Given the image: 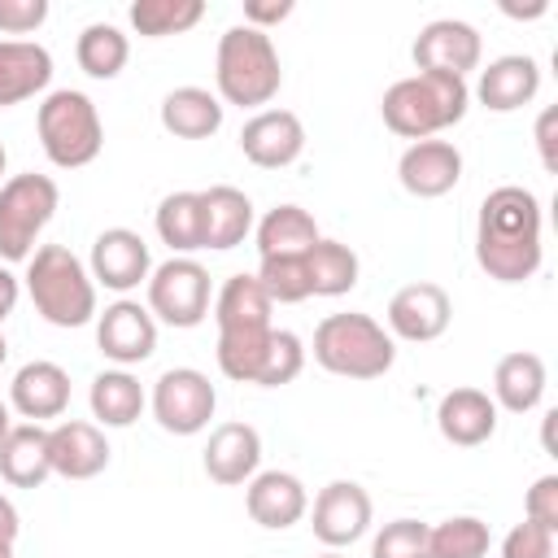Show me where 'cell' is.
Returning a JSON list of instances; mask_svg holds the SVG:
<instances>
[{"label": "cell", "mask_w": 558, "mask_h": 558, "mask_svg": "<svg viewBox=\"0 0 558 558\" xmlns=\"http://www.w3.org/2000/svg\"><path fill=\"white\" fill-rule=\"evenodd\" d=\"M148 314L166 327H201L209 314V270L192 257H170L148 275Z\"/></svg>", "instance_id": "ba28073f"}, {"label": "cell", "mask_w": 558, "mask_h": 558, "mask_svg": "<svg viewBox=\"0 0 558 558\" xmlns=\"http://www.w3.org/2000/svg\"><path fill=\"white\" fill-rule=\"evenodd\" d=\"M523 514L549 532H558V475H541L527 497H523Z\"/></svg>", "instance_id": "60d3db41"}, {"label": "cell", "mask_w": 558, "mask_h": 558, "mask_svg": "<svg viewBox=\"0 0 558 558\" xmlns=\"http://www.w3.org/2000/svg\"><path fill=\"white\" fill-rule=\"evenodd\" d=\"M305 366V344L296 331H270V353H266V366H262V388H279V384H292Z\"/></svg>", "instance_id": "f35d334b"}, {"label": "cell", "mask_w": 558, "mask_h": 558, "mask_svg": "<svg viewBox=\"0 0 558 558\" xmlns=\"http://www.w3.org/2000/svg\"><path fill=\"white\" fill-rule=\"evenodd\" d=\"M48 22V0H0V31L31 35Z\"/></svg>", "instance_id": "b9f144b4"}, {"label": "cell", "mask_w": 558, "mask_h": 558, "mask_svg": "<svg viewBox=\"0 0 558 558\" xmlns=\"http://www.w3.org/2000/svg\"><path fill=\"white\" fill-rule=\"evenodd\" d=\"M4 357H9V344H4V336H0V366H4Z\"/></svg>", "instance_id": "c3c4849f"}, {"label": "cell", "mask_w": 558, "mask_h": 558, "mask_svg": "<svg viewBox=\"0 0 558 558\" xmlns=\"http://www.w3.org/2000/svg\"><path fill=\"white\" fill-rule=\"evenodd\" d=\"M466 105H471V87L466 78L458 74H410V78H397L384 100H379V113H384V126L401 140H432L436 131H449L466 118Z\"/></svg>", "instance_id": "7a4b0ae2"}, {"label": "cell", "mask_w": 558, "mask_h": 558, "mask_svg": "<svg viewBox=\"0 0 558 558\" xmlns=\"http://www.w3.org/2000/svg\"><path fill=\"white\" fill-rule=\"evenodd\" d=\"M257 283H262L266 296L279 301V305H296V301L314 296V292H310L305 257H262V266H257Z\"/></svg>", "instance_id": "8d00e7d4"}, {"label": "cell", "mask_w": 558, "mask_h": 558, "mask_svg": "<svg viewBox=\"0 0 558 558\" xmlns=\"http://www.w3.org/2000/svg\"><path fill=\"white\" fill-rule=\"evenodd\" d=\"M536 92H541V65L527 52H510V57L488 61L480 70V83H475V100L493 113H514L527 100H536Z\"/></svg>", "instance_id": "ac0fdd59"}, {"label": "cell", "mask_w": 558, "mask_h": 558, "mask_svg": "<svg viewBox=\"0 0 558 558\" xmlns=\"http://www.w3.org/2000/svg\"><path fill=\"white\" fill-rule=\"evenodd\" d=\"M201 218H205V248H235L253 231V201L231 183H214L201 192Z\"/></svg>", "instance_id": "d4e9b609"}, {"label": "cell", "mask_w": 558, "mask_h": 558, "mask_svg": "<svg viewBox=\"0 0 558 558\" xmlns=\"http://www.w3.org/2000/svg\"><path fill=\"white\" fill-rule=\"evenodd\" d=\"M262 466V436L253 423H218L205 445V475L214 484H244Z\"/></svg>", "instance_id": "ffe728a7"}, {"label": "cell", "mask_w": 558, "mask_h": 558, "mask_svg": "<svg viewBox=\"0 0 558 558\" xmlns=\"http://www.w3.org/2000/svg\"><path fill=\"white\" fill-rule=\"evenodd\" d=\"M310 527L327 549H344V545L362 541L371 527V493L353 480H331L314 497V523Z\"/></svg>", "instance_id": "5bb4252c"}, {"label": "cell", "mask_w": 558, "mask_h": 558, "mask_svg": "<svg viewBox=\"0 0 558 558\" xmlns=\"http://www.w3.org/2000/svg\"><path fill=\"white\" fill-rule=\"evenodd\" d=\"M240 153L262 170H283L305 153V126L292 109H257L240 126Z\"/></svg>", "instance_id": "9a60e30c"}, {"label": "cell", "mask_w": 558, "mask_h": 558, "mask_svg": "<svg viewBox=\"0 0 558 558\" xmlns=\"http://www.w3.org/2000/svg\"><path fill=\"white\" fill-rule=\"evenodd\" d=\"M153 227L161 235V244H170L174 257H187L196 248H205V218H201V192H170L161 196Z\"/></svg>", "instance_id": "4dcf8cb0"}, {"label": "cell", "mask_w": 558, "mask_h": 558, "mask_svg": "<svg viewBox=\"0 0 558 558\" xmlns=\"http://www.w3.org/2000/svg\"><path fill=\"white\" fill-rule=\"evenodd\" d=\"M161 126L174 140H209L222 126V100L205 87H174L161 100Z\"/></svg>", "instance_id": "4316f807"}, {"label": "cell", "mask_w": 558, "mask_h": 558, "mask_svg": "<svg viewBox=\"0 0 558 558\" xmlns=\"http://www.w3.org/2000/svg\"><path fill=\"white\" fill-rule=\"evenodd\" d=\"M475 262L497 283H523L541 270V201L527 187L501 183L484 196L475 222Z\"/></svg>", "instance_id": "6da1fadb"}, {"label": "cell", "mask_w": 558, "mask_h": 558, "mask_svg": "<svg viewBox=\"0 0 558 558\" xmlns=\"http://www.w3.org/2000/svg\"><path fill=\"white\" fill-rule=\"evenodd\" d=\"M48 475H52L48 427H39V423H13V432L0 445V480L9 488H39Z\"/></svg>", "instance_id": "cb8c5ba5"}, {"label": "cell", "mask_w": 558, "mask_h": 558, "mask_svg": "<svg viewBox=\"0 0 558 558\" xmlns=\"http://www.w3.org/2000/svg\"><path fill=\"white\" fill-rule=\"evenodd\" d=\"M318 244V222L301 205H275L257 222V253L262 257H305Z\"/></svg>", "instance_id": "83f0119b"}, {"label": "cell", "mask_w": 558, "mask_h": 558, "mask_svg": "<svg viewBox=\"0 0 558 558\" xmlns=\"http://www.w3.org/2000/svg\"><path fill=\"white\" fill-rule=\"evenodd\" d=\"M541 397H545V362L527 349L506 353L493 371V405L510 414H527L541 405Z\"/></svg>", "instance_id": "484cf974"}, {"label": "cell", "mask_w": 558, "mask_h": 558, "mask_svg": "<svg viewBox=\"0 0 558 558\" xmlns=\"http://www.w3.org/2000/svg\"><path fill=\"white\" fill-rule=\"evenodd\" d=\"M13 432V418H9V401H0V445H4V436Z\"/></svg>", "instance_id": "7dc6e473"}, {"label": "cell", "mask_w": 558, "mask_h": 558, "mask_svg": "<svg viewBox=\"0 0 558 558\" xmlns=\"http://www.w3.org/2000/svg\"><path fill=\"white\" fill-rule=\"evenodd\" d=\"M488 545V523L475 514H453L432 527V558H484Z\"/></svg>", "instance_id": "d590c367"}, {"label": "cell", "mask_w": 558, "mask_h": 558, "mask_svg": "<svg viewBox=\"0 0 558 558\" xmlns=\"http://www.w3.org/2000/svg\"><path fill=\"white\" fill-rule=\"evenodd\" d=\"M92 283L109 288V292H131L140 283H148L153 275V257L140 231L131 227H109L92 240V262H87Z\"/></svg>", "instance_id": "7c38bea8"}, {"label": "cell", "mask_w": 558, "mask_h": 558, "mask_svg": "<svg viewBox=\"0 0 558 558\" xmlns=\"http://www.w3.org/2000/svg\"><path fill=\"white\" fill-rule=\"evenodd\" d=\"M288 13H292V0H248V4H244V26L266 31V26L283 22Z\"/></svg>", "instance_id": "7bdbcfd3"}, {"label": "cell", "mask_w": 558, "mask_h": 558, "mask_svg": "<svg viewBox=\"0 0 558 558\" xmlns=\"http://www.w3.org/2000/svg\"><path fill=\"white\" fill-rule=\"evenodd\" d=\"M26 292L44 323L83 327L96 318V283L65 244H44L26 262Z\"/></svg>", "instance_id": "277c9868"}, {"label": "cell", "mask_w": 558, "mask_h": 558, "mask_svg": "<svg viewBox=\"0 0 558 558\" xmlns=\"http://www.w3.org/2000/svg\"><path fill=\"white\" fill-rule=\"evenodd\" d=\"M275 327H248V331H218V371L235 384H257L266 353H270Z\"/></svg>", "instance_id": "836d02e7"}, {"label": "cell", "mask_w": 558, "mask_h": 558, "mask_svg": "<svg viewBox=\"0 0 558 558\" xmlns=\"http://www.w3.org/2000/svg\"><path fill=\"white\" fill-rule=\"evenodd\" d=\"M126 17L144 39H166V35L192 31L205 17V4L201 0H135Z\"/></svg>", "instance_id": "e575fe53"}, {"label": "cell", "mask_w": 558, "mask_h": 558, "mask_svg": "<svg viewBox=\"0 0 558 558\" xmlns=\"http://www.w3.org/2000/svg\"><path fill=\"white\" fill-rule=\"evenodd\" d=\"M17 296H22V283H17V275H13V270L0 262V323H4V318L17 310Z\"/></svg>", "instance_id": "f6af8a7d"}, {"label": "cell", "mask_w": 558, "mask_h": 558, "mask_svg": "<svg viewBox=\"0 0 558 558\" xmlns=\"http://www.w3.org/2000/svg\"><path fill=\"white\" fill-rule=\"evenodd\" d=\"M449 318H453L449 292L440 283H427V279L397 288L388 301V336L405 340V344H427V340L445 336Z\"/></svg>", "instance_id": "8fae6325"}, {"label": "cell", "mask_w": 558, "mask_h": 558, "mask_svg": "<svg viewBox=\"0 0 558 558\" xmlns=\"http://www.w3.org/2000/svg\"><path fill=\"white\" fill-rule=\"evenodd\" d=\"M554 122H558V113L554 109H545L541 113V122H536V144H541V161H545V170H554L558 161H554Z\"/></svg>", "instance_id": "ee69618b"}, {"label": "cell", "mask_w": 558, "mask_h": 558, "mask_svg": "<svg viewBox=\"0 0 558 558\" xmlns=\"http://www.w3.org/2000/svg\"><path fill=\"white\" fill-rule=\"evenodd\" d=\"M314 362L340 379H379L397 362V340L371 314H327L314 327Z\"/></svg>", "instance_id": "5b68a950"}, {"label": "cell", "mask_w": 558, "mask_h": 558, "mask_svg": "<svg viewBox=\"0 0 558 558\" xmlns=\"http://www.w3.org/2000/svg\"><path fill=\"white\" fill-rule=\"evenodd\" d=\"M371 558H432V527L418 519H392L375 532Z\"/></svg>", "instance_id": "74e56055"}, {"label": "cell", "mask_w": 558, "mask_h": 558, "mask_svg": "<svg viewBox=\"0 0 558 558\" xmlns=\"http://www.w3.org/2000/svg\"><path fill=\"white\" fill-rule=\"evenodd\" d=\"M17 527H22L17 506H13V501L0 493V541H4V545H13V541H17Z\"/></svg>", "instance_id": "bcb514c9"}, {"label": "cell", "mask_w": 558, "mask_h": 558, "mask_svg": "<svg viewBox=\"0 0 558 558\" xmlns=\"http://www.w3.org/2000/svg\"><path fill=\"white\" fill-rule=\"evenodd\" d=\"M57 183L48 174H13L0 183V262H31L39 231L57 214Z\"/></svg>", "instance_id": "52a82bcc"}, {"label": "cell", "mask_w": 558, "mask_h": 558, "mask_svg": "<svg viewBox=\"0 0 558 558\" xmlns=\"http://www.w3.org/2000/svg\"><path fill=\"white\" fill-rule=\"evenodd\" d=\"M305 270H310V292L314 296H344L357 288V253L340 240H323L305 253Z\"/></svg>", "instance_id": "1f68e13d"}, {"label": "cell", "mask_w": 558, "mask_h": 558, "mask_svg": "<svg viewBox=\"0 0 558 558\" xmlns=\"http://www.w3.org/2000/svg\"><path fill=\"white\" fill-rule=\"evenodd\" d=\"M397 179L410 196L418 201H432V196H445L458 187L462 179V153L449 144V140H418L401 153L397 161Z\"/></svg>", "instance_id": "e0dca14e"}, {"label": "cell", "mask_w": 558, "mask_h": 558, "mask_svg": "<svg viewBox=\"0 0 558 558\" xmlns=\"http://www.w3.org/2000/svg\"><path fill=\"white\" fill-rule=\"evenodd\" d=\"M214 405H218V392H214L209 375L196 371V366H170L153 384V418L170 436L205 432L209 418H214Z\"/></svg>", "instance_id": "9c48e42d"}, {"label": "cell", "mask_w": 558, "mask_h": 558, "mask_svg": "<svg viewBox=\"0 0 558 558\" xmlns=\"http://www.w3.org/2000/svg\"><path fill=\"white\" fill-rule=\"evenodd\" d=\"M48 458H52V475H61V480L100 475L109 466L105 427H96L87 418H61L57 427H48Z\"/></svg>", "instance_id": "2e32d148"}, {"label": "cell", "mask_w": 558, "mask_h": 558, "mask_svg": "<svg viewBox=\"0 0 558 558\" xmlns=\"http://www.w3.org/2000/svg\"><path fill=\"white\" fill-rule=\"evenodd\" d=\"M96 344L122 371L135 366V362H148L153 349H157V318L140 301L122 296V301L105 305V314H96Z\"/></svg>", "instance_id": "4fadbf2b"}, {"label": "cell", "mask_w": 558, "mask_h": 558, "mask_svg": "<svg viewBox=\"0 0 558 558\" xmlns=\"http://www.w3.org/2000/svg\"><path fill=\"white\" fill-rule=\"evenodd\" d=\"M214 83H218V96L227 105H240V109L270 105L283 87L275 39L257 26H244V22L227 26L218 39V57H214Z\"/></svg>", "instance_id": "3957f363"}, {"label": "cell", "mask_w": 558, "mask_h": 558, "mask_svg": "<svg viewBox=\"0 0 558 558\" xmlns=\"http://www.w3.org/2000/svg\"><path fill=\"white\" fill-rule=\"evenodd\" d=\"M410 57H414V65L423 74H458V78H466L484 57V39L462 17H436V22H427L418 31Z\"/></svg>", "instance_id": "30bf717a"}, {"label": "cell", "mask_w": 558, "mask_h": 558, "mask_svg": "<svg viewBox=\"0 0 558 558\" xmlns=\"http://www.w3.org/2000/svg\"><path fill=\"white\" fill-rule=\"evenodd\" d=\"M9 405L26 423L61 418L70 405V375L57 362H26L9 384Z\"/></svg>", "instance_id": "44dd1931"}, {"label": "cell", "mask_w": 558, "mask_h": 558, "mask_svg": "<svg viewBox=\"0 0 558 558\" xmlns=\"http://www.w3.org/2000/svg\"><path fill=\"white\" fill-rule=\"evenodd\" d=\"M244 506H248V519L257 527L283 532V527L301 523V514L310 510V493H305V484L292 471H257L248 480Z\"/></svg>", "instance_id": "d6986e66"}, {"label": "cell", "mask_w": 558, "mask_h": 558, "mask_svg": "<svg viewBox=\"0 0 558 558\" xmlns=\"http://www.w3.org/2000/svg\"><path fill=\"white\" fill-rule=\"evenodd\" d=\"M52 83V52L35 39H0V109L39 96Z\"/></svg>", "instance_id": "603a6c76"}, {"label": "cell", "mask_w": 558, "mask_h": 558, "mask_svg": "<svg viewBox=\"0 0 558 558\" xmlns=\"http://www.w3.org/2000/svg\"><path fill=\"white\" fill-rule=\"evenodd\" d=\"M4 161H9V157H4V144H0V174H4Z\"/></svg>", "instance_id": "f907efd6"}, {"label": "cell", "mask_w": 558, "mask_h": 558, "mask_svg": "<svg viewBox=\"0 0 558 558\" xmlns=\"http://www.w3.org/2000/svg\"><path fill=\"white\" fill-rule=\"evenodd\" d=\"M501 558H554V532L532 523V519H523V523H514L506 532Z\"/></svg>", "instance_id": "ab89813d"}, {"label": "cell", "mask_w": 558, "mask_h": 558, "mask_svg": "<svg viewBox=\"0 0 558 558\" xmlns=\"http://www.w3.org/2000/svg\"><path fill=\"white\" fill-rule=\"evenodd\" d=\"M436 427H440V436L449 445L475 449V445L493 440V432H497V405L480 388H453L436 405Z\"/></svg>", "instance_id": "7402d4cb"}, {"label": "cell", "mask_w": 558, "mask_h": 558, "mask_svg": "<svg viewBox=\"0 0 558 558\" xmlns=\"http://www.w3.org/2000/svg\"><path fill=\"white\" fill-rule=\"evenodd\" d=\"M74 57H78V70L87 78H118L126 57H131V44L113 22H92V26L78 31Z\"/></svg>", "instance_id": "d6a6232c"}, {"label": "cell", "mask_w": 558, "mask_h": 558, "mask_svg": "<svg viewBox=\"0 0 558 558\" xmlns=\"http://www.w3.org/2000/svg\"><path fill=\"white\" fill-rule=\"evenodd\" d=\"M35 126H39V144H44L48 161L61 166V170L92 166L100 157V148H105L100 113H96L92 96L74 92V87L48 92L39 113H35Z\"/></svg>", "instance_id": "8992f818"}, {"label": "cell", "mask_w": 558, "mask_h": 558, "mask_svg": "<svg viewBox=\"0 0 558 558\" xmlns=\"http://www.w3.org/2000/svg\"><path fill=\"white\" fill-rule=\"evenodd\" d=\"M0 558H13V545H4V541H0Z\"/></svg>", "instance_id": "681fc988"}, {"label": "cell", "mask_w": 558, "mask_h": 558, "mask_svg": "<svg viewBox=\"0 0 558 558\" xmlns=\"http://www.w3.org/2000/svg\"><path fill=\"white\" fill-rule=\"evenodd\" d=\"M87 401H92L96 427H131L140 418V410H144V388H140V379L131 371L113 366V371H100L92 379Z\"/></svg>", "instance_id": "f546056e"}, {"label": "cell", "mask_w": 558, "mask_h": 558, "mask_svg": "<svg viewBox=\"0 0 558 558\" xmlns=\"http://www.w3.org/2000/svg\"><path fill=\"white\" fill-rule=\"evenodd\" d=\"M275 301L257 283V275H231L218 296H214V323L218 331H248V327H270Z\"/></svg>", "instance_id": "f1b7e54d"}, {"label": "cell", "mask_w": 558, "mask_h": 558, "mask_svg": "<svg viewBox=\"0 0 558 558\" xmlns=\"http://www.w3.org/2000/svg\"><path fill=\"white\" fill-rule=\"evenodd\" d=\"M318 558H340V554H336V549H327V554H318Z\"/></svg>", "instance_id": "816d5d0a"}]
</instances>
